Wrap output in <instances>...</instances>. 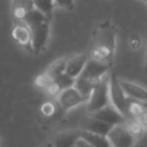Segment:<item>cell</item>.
<instances>
[{
	"instance_id": "cell-1",
	"label": "cell",
	"mask_w": 147,
	"mask_h": 147,
	"mask_svg": "<svg viewBox=\"0 0 147 147\" xmlns=\"http://www.w3.org/2000/svg\"><path fill=\"white\" fill-rule=\"evenodd\" d=\"M116 45V32L110 25H103L95 33L94 46L92 48L91 57L111 63Z\"/></svg>"
},
{
	"instance_id": "cell-2",
	"label": "cell",
	"mask_w": 147,
	"mask_h": 147,
	"mask_svg": "<svg viewBox=\"0 0 147 147\" xmlns=\"http://www.w3.org/2000/svg\"><path fill=\"white\" fill-rule=\"evenodd\" d=\"M110 103L109 95V77L103 76L99 83L94 86L88 100H87V110L90 114L103 108Z\"/></svg>"
},
{
	"instance_id": "cell-3",
	"label": "cell",
	"mask_w": 147,
	"mask_h": 147,
	"mask_svg": "<svg viewBox=\"0 0 147 147\" xmlns=\"http://www.w3.org/2000/svg\"><path fill=\"white\" fill-rule=\"evenodd\" d=\"M109 95H110V103L126 117L129 96L125 94L119 83V79L116 77L115 74H110L109 76Z\"/></svg>"
},
{
	"instance_id": "cell-4",
	"label": "cell",
	"mask_w": 147,
	"mask_h": 147,
	"mask_svg": "<svg viewBox=\"0 0 147 147\" xmlns=\"http://www.w3.org/2000/svg\"><path fill=\"white\" fill-rule=\"evenodd\" d=\"M111 147H133L136 137L131 134L123 124L114 125L107 134Z\"/></svg>"
},
{
	"instance_id": "cell-5",
	"label": "cell",
	"mask_w": 147,
	"mask_h": 147,
	"mask_svg": "<svg viewBox=\"0 0 147 147\" xmlns=\"http://www.w3.org/2000/svg\"><path fill=\"white\" fill-rule=\"evenodd\" d=\"M31 30V49L36 53L40 52L48 39V34H49V23L48 21H45L40 24L30 26Z\"/></svg>"
},
{
	"instance_id": "cell-6",
	"label": "cell",
	"mask_w": 147,
	"mask_h": 147,
	"mask_svg": "<svg viewBox=\"0 0 147 147\" xmlns=\"http://www.w3.org/2000/svg\"><path fill=\"white\" fill-rule=\"evenodd\" d=\"M87 100L88 99L83 94H80L75 88V86L65 88L57 94V101L63 110H69L83 102H87Z\"/></svg>"
},
{
	"instance_id": "cell-7",
	"label": "cell",
	"mask_w": 147,
	"mask_h": 147,
	"mask_svg": "<svg viewBox=\"0 0 147 147\" xmlns=\"http://www.w3.org/2000/svg\"><path fill=\"white\" fill-rule=\"evenodd\" d=\"M109 68H110L109 63L90 57L85 64V68L83 69V71L80 74V76L86 77L94 82H99L103 76H106V72L108 71Z\"/></svg>"
},
{
	"instance_id": "cell-8",
	"label": "cell",
	"mask_w": 147,
	"mask_h": 147,
	"mask_svg": "<svg viewBox=\"0 0 147 147\" xmlns=\"http://www.w3.org/2000/svg\"><path fill=\"white\" fill-rule=\"evenodd\" d=\"M91 116H93L94 118H98L105 123H108L110 125L123 124L125 121V116L119 110H117L111 103H109V105L105 106L103 108L92 113Z\"/></svg>"
},
{
	"instance_id": "cell-9",
	"label": "cell",
	"mask_w": 147,
	"mask_h": 147,
	"mask_svg": "<svg viewBox=\"0 0 147 147\" xmlns=\"http://www.w3.org/2000/svg\"><path fill=\"white\" fill-rule=\"evenodd\" d=\"M88 59L90 57L85 53L76 54V55L69 57L68 62H67V67H65V72L69 76H71L74 78H77L82 74L83 69L85 68V64H86Z\"/></svg>"
},
{
	"instance_id": "cell-10",
	"label": "cell",
	"mask_w": 147,
	"mask_h": 147,
	"mask_svg": "<svg viewBox=\"0 0 147 147\" xmlns=\"http://www.w3.org/2000/svg\"><path fill=\"white\" fill-rule=\"evenodd\" d=\"M119 83L125 92V94L133 100L140 101V102H147V88L129 82V80H124V79H119Z\"/></svg>"
},
{
	"instance_id": "cell-11",
	"label": "cell",
	"mask_w": 147,
	"mask_h": 147,
	"mask_svg": "<svg viewBox=\"0 0 147 147\" xmlns=\"http://www.w3.org/2000/svg\"><path fill=\"white\" fill-rule=\"evenodd\" d=\"M80 138V131H63L57 133L51 147H75Z\"/></svg>"
},
{
	"instance_id": "cell-12",
	"label": "cell",
	"mask_w": 147,
	"mask_h": 147,
	"mask_svg": "<svg viewBox=\"0 0 147 147\" xmlns=\"http://www.w3.org/2000/svg\"><path fill=\"white\" fill-rule=\"evenodd\" d=\"M75 80H76V78H74V77L69 76L67 72H64L61 76H59L57 78L53 79L47 88L49 90L51 93H53V94L57 93L59 94L61 91L75 86Z\"/></svg>"
},
{
	"instance_id": "cell-13",
	"label": "cell",
	"mask_w": 147,
	"mask_h": 147,
	"mask_svg": "<svg viewBox=\"0 0 147 147\" xmlns=\"http://www.w3.org/2000/svg\"><path fill=\"white\" fill-rule=\"evenodd\" d=\"M114 125H110L108 123H105L98 118H94L93 116H91L86 123H85V126H84V130L86 131H90V132H93V133H98V134H102V136H107L108 132L110 131V129L113 127Z\"/></svg>"
},
{
	"instance_id": "cell-14",
	"label": "cell",
	"mask_w": 147,
	"mask_h": 147,
	"mask_svg": "<svg viewBox=\"0 0 147 147\" xmlns=\"http://www.w3.org/2000/svg\"><path fill=\"white\" fill-rule=\"evenodd\" d=\"M80 137L85 139L88 144H91L93 147H111L107 136H102V134H98V133L83 130L80 131Z\"/></svg>"
},
{
	"instance_id": "cell-15",
	"label": "cell",
	"mask_w": 147,
	"mask_h": 147,
	"mask_svg": "<svg viewBox=\"0 0 147 147\" xmlns=\"http://www.w3.org/2000/svg\"><path fill=\"white\" fill-rule=\"evenodd\" d=\"M99 82H94V80H91L86 77H83V76H78L75 80V88L80 93L83 94L84 96H86L87 99L90 98L94 86L98 84Z\"/></svg>"
},
{
	"instance_id": "cell-16",
	"label": "cell",
	"mask_w": 147,
	"mask_h": 147,
	"mask_svg": "<svg viewBox=\"0 0 147 147\" xmlns=\"http://www.w3.org/2000/svg\"><path fill=\"white\" fill-rule=\"evenodd\" d=\"M68 59L69 57H62V59H59L56 60L55 62H53L46 70L45 75L51 79H55L57 78L59 76H61L62 74L65 72V67H67V62H68Z\"/></svg>"
},
{
	"instance_id": "cell-17",
	"label": "cell",
	"mask_w": 147,
	"mask_h": 147,
	"mask_svg": "<svg viewBox=\"0 0 147 147\" xmlns=\"http://www.w3.org/2000/svg\"><path fill=\"white\" fill-rule=\"evenodd\" d=\"M13 37L14 39L22 45H28L31 44V30L30 26H28L25 23L17 25L13 30Z\"/></svg>"
},
{
	"instance_id": "cell-18",
	"label": "cell",
	"mask_w": 147,
	"mask_h": 147,
	"mask_svg": "<svg viewBox=\"0 0 147 147\" xmlns=\"http://www.w3.org/2000/svg\"><path fill=\"white\" fill-rule=\"evenodd\" d=\"M28 26H33V25H37V24H40L45 21H48V17L42 13L40 11L39 9H37L36 7L32 8L31 10H29L25 16L23 17L22 20Z\"/></svg>"
},
{
	"instance_id": "cell-19",
	"label": "cell",
	"mask_w": 147,
	"mask_h": 147,
	"mask_svg": "<svg viewBox=\"0 0 147 147\" xmlns=\"http://www.w3.org/2000/svg\"><path fill=\"white\" fill-rule=\"evenodd\" d=\"M123 125L126 127V130L133 134L136 138L141 136L142 131H144V127L141 126V124L139 123V121L137 118H133V117H130V116H126L125 117V121L123 123Z\"/></svg>"
},
{
	"instance_id": "cell-20",
	"label": "cell",
	"mask_w": 147,
	"mask_h": 147,
	"mask_svg": "<svg viewBox=\"0 0 147 147\" xmlns=\"http://www.w3.org/2000/svg\"><path fill=\"white\" fill-rule=\"evenodd\" d=\"M33 5L37 9H39L40 11H42L47 17H49L53 13V8H54V0H32Z\"/></svg>"
},
{
	"instance_id": "cell-21",
	"label": "cell",
	"mask_w": 147,
	"mask_h": 147,
	"mask_svg": "<svg viewBox=\"0 0 147 147\" xmlns=\"http://www.w3.org/2000/svg\"><path fill=\"white\" fill-rule=\"evenodd\" d=\"M146 108V107H145ZM137 119L139 121V123L141 124V126L144 127V130H147V109H145L141 115L139 117H137Z\"/></svg>"
},
{
	"instance_id": "cell-22",
	"label": "cell",
	"mask_w": 147,
	"mask_h": 147,
	"mask_svg": "<svg viewBox=\"0 0 147 147\" xmlns=\"http://www.w3.org/2000/svg\"><path fill=\"white\" fill-rule=\"evenodd\" d=\"M41 111L47 115V116H51L53 113H54V106L52 103H44L42 107H41Z\"/></svg>"
},
{
	"instance_id": "cell-23",
	"label": "cell",
	"mask_w": 147,
	"mask_h": 147,
	"mask_svg": "<svg viewBox=\"0 0 147 147\" xmlns=\"http://www.w3.org/2000/svg\"><path fill=\"white\" fill-rule=\"evenodd\" d=\"M130 46H131L133 49H138V48L141 46L140 38H139L138 36H133V37L130 39Z\"/></svg>"
},
{
	"instance_id": "cell-24",
	"label": "cell",
	"mask_w": 147,
	"mask_h": 147,
	"mask_svg": "<svg viewBox=\"0 0 147 147\" xmlns=\"http://www.w3.org/2000/svg\"><path fill=\"white\" fill-rule=\"evenodd\" d=\"M54 1L60 7H69V8H71L74 6V0H54Z\"/></svg>"
},
{
	"instance_id": "cell-25",
	"label": "cell",
	"mask_w": 147,
	"mask_h": 147,
	"mask_svg": "<svg viewBox=\"0 0 147 147\" xmlns=\"http://www.w3.org/2000/svg\"><path fill=\"white\" fill-rule=\"evenodd\" d=\"M76 146H77V147H93L91 144H88V142H87L85 139H83L82 137L78 139V141H77Z\"/></svg>"
},
{
	"instance_id": "cell-26",
	"label": "cell",
	"mask_w": 147,
	"mask_h": 147,
	"mask_svg": "<svg viewBox=\"0 0 147 147\" xmlns=\"http://www.w3.org/2000/svg\"><path fill=\"white\" fill-rule=\"evenodd\" d=\"M25 0H13L11 1V5H13V7H16V6H18L20 3H22V2H24Z\"/></svg>"
},
{
	"instance_id": "cell-27",
	"label": "cell",
	"mask_w": 147,
	"mask_h": 147,
	"mask_svg": "<svg viewBox=\"0 0 147 147\" xmlns=\"http://www.w3.org/2000/svg\"><path fill=\"white\" fill-rule=\"evenodd\" d=\"M145 69H146V71H147V46H146V57H145Z\"/></svg>"
},
{
	"instance_id": "cell-28",
	"label": "cell",
	"mask_w": 147,
	"mask_h": 147,
	"mask_svg": "<svg viewBox=\"0 0 147 147\" xmlns=\"http://www.w3.org/2000/svg\"><path fill=\"white\" fill-rule=\"evenodd\" d=\"M144 105H145V107H146V109H147V102H144Z\"/></svg>"
},
{
	"instance_id": "cell-29",
	"label": "cell",
	"mask_w": 147,
	"mask_h": 147,
	"mask_svg": "<svg viewBox=\"0 0 147 147\" xmlns=\"http://www.w3.org/2000/svg\"><path fill=\"white\" fill-rule=\"evenodd\" d=\"M141 1H144V2H146V3H147V0H141Z\"/></svg>"
},
{
	"instance_id": "cell-30",
	"label": "cell",
	"mask_w": 147,
	"mask_h": 147,
	"mask_svg": "<svg viewBox=\"0 0 147 147\" xmlns=\"http://www.w3.org/2000/svg\"><path fill=\"white\" fill-rule=\"evenodd\" d=\"M75 147H77V146H75Z\"/></svg>"
}]
</instances>
